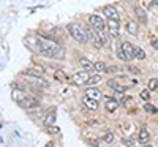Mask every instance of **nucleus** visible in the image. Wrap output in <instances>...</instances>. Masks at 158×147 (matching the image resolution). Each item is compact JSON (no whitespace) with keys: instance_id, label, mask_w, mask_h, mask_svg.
I'll list each match as a JSON object with an SVG mask.
<instances>
[{"instance_id":"nucleus-8","label":"nucleus","mask_w":158,"mask_h":147,"mask_svg":"<svg viewBox=\"0 0 158 147\" xmlns=\"http://www.w3.org/2000/svg\"><path fill=\"white\" fill-rule=\"evenodd\" d=\"M120 48H122V51L125 52V56H127L128 60H133V59H135V49H136V48H133V44H131V43L123 41V43H120Z\"/></svg>"},{"instance_id":"nucleus-23","label":"nucleus","mask_w":158,"mask_h":147,"mask_svg":"<svg viewBox=\"0 0 158 147\" xmlns=\"http://www.w3.org/2000/svg\"><path fill=\"white\" fill-rule=\"evenodd\" d=\"M106 63L104 62H95L94 63V70H97V71H106Z\"/></svg>"},{"instance_id":"nucleus-31","label":"nucleus","mask_w":158,"mask_h":147,"mask_svg":"<svg viewBox=\"0 0 158 147\" xmlns=\"http://www.w3.org/2000/svg\"><path fill=\"white\" fill-rule=\"evenodd\" d=\"M85 144H89V145H92V147H98V145H100V142L95 141V139H85Z\"/></svg>"},{"instance_id":"nucleus-15","label":"nucleus","mask_w":158,"mask_h":147,"mask_svg":"<svg viewBox=\"0 0 158 147\" xmlns=\"http://www.w3.org/2000/svg\"><path fill=\"white\" fill-rule=\"evenodd\" d=\"M103 13H104V15H106V16H108L109 19H118V13H117L115 6H111V5H108V6H104Z\"/></svg>"},{"instance_id":"nucleus-17","label":"nucleus","mask_w":158,"mask_h":147,"mask_svg":"<svg viewBox=\"0 0 158 147\" xmlns=\"http://www.w3.org/2000/svg\"><path fill=\"white\" fill-rule=\"evenodd\" d=\"M56 119H57V114H56V109H52L46 117H44V125L46 127H49V125H54V122H56Z\"/></svg>"},{"instance_id":"nucleus-2","label":"nucleus","mask_w":158,"mask_h":147,"mask_svg":"<svg viewBox=\"0 0 158 147\" xmlns=\"http://www.w3.org/2000/svg\"><path fill=\"white\" fill-rule=\"evenodd\" d=\"M11 97H13V100H15L19 106H22V108H25V109H35V108H38V106H40V101L35 97L29 95V93H25L21 89H13Z\"/></svg>"},{"instance_id":"nucleus-11","label":"nucleus","mask_w":158,"mask_h":147,"mask_svg":"<svg viewBox=\"0 0 158 147\" xmlns=\"http://www.w3.org/2000/svg\"><path fill=\"white\" fill-rule=\"evenodd\" d=\"M106 27L109 29V33L112 36H117L118 35V27H120V24H118V19H109Z\"/></svg>"},{"instance_id":"nucleus-1","label":"nucleus","mask_w":158,"mask_h":147,"mask_svg":"<svg viewBox=\"0 0 158 147\" xmlns=\"http://www.w3.org/2000/svg\"><path fill=\"white\" fill-rule=\"evenodd\" d=\"M24 43L27 48H30L33 52L43 56V57H49V59H57V60H63L65 59V49L51 38H44V36H25Z\"/></svg>"},{"instance_id":"nucleus-6","label":"nucleus","mask_w":158,"mask_h":147,"mask_svg":"<svg viewBox=\"0 0 158 147\" xmlns=\"http://www.w3.org/2000/svg\"><path fill=\"white\" fill-rule=\"evenodd\" d=\"M24 76H25V81H29L33 86H38V87H41V89H48L49 87V82L44 81L43 76H30V74H24Z\"/></svg>"},{"instance_id":"nucleus-16","label":"nucleus","mask_w":158,"mask_h":147,"mask_svg":"<svg viewBox=\"0 0 158 147\" xmlns=\"http://www.w3.org/2000/svg\"><path fill=\"white\" fill-rule=\"evenodd\" d=\"M24 74H30V76H43V74H44V68H43V66H33V68H29L27 71H24Z\"/></svg>"},{"instance_id":"nucleus-13","label":"nucleus","mask_w":158,"mask_h":147,"mask_svg":"<svg viewBox=\"0 0 158 147\" xmlns=\"http://www.w3.org/2000/svg\"><path fill=\"white\" fill-rule=\"evenodd\" d=\"M149 139H150L149 130H147V128H141V130H139V135H138V142L144 145V144L149 142Z\"/></svg>"},{"instance_id":"nucleus-26","label":"nucleus","mask_w":158,"mask_h":147,"mask_svg":"<svg viewBox=\"0 0 158 147\" xmlns=\"http://www.w3.org/2000/svg\"><path fill=\"white\" fill-rule=\"evenodd\" d=\"M46 131L49 133V135H59V133H60V128L56 127V125H49V127H46Z\"/></svg>"},{"instance_id":"nucleus-5","label":"nucleus","mask_w":158,"mask_h":147,"mask_svg":"<svg viewBox=\"0 0 158 147\" xmlns=\"http://www.w3.org/2000/svg\"><path fill=\"white\" fill-rule=\"evenodd\" d=\"M89 22H90L92 27H94L95 30H98V32H103L104 29H106V22H104V19L98 15H92L89 18Z\"/></svg>"},{"instance_id":"nucleus-33","label":"nucleus","mask_w":158,"mask_h":147,"mask_svg":"<svg viewBox=\"0 0 158 147\" xmlns=\"http://www.w3.org/2000/svg\"><path fill=\"white\" fill-rule=\"evenodd\" d=\"M128 70H130L131 73H135V74H141V71L136 68V66H128Z\"/></svg>"},{"instance_id":"nucleus-34","label":"nucleus","mask_w":158,"mask_h":147,"mask_svg":"<svg viewBox=\"0 0 158 147\" xmlns=\"http://www.w3.org/2000/svg\"><path fill=\"white\" fill-rule=\"evenodd\" d=\"M152 46H153L155 49H158V38H153V40H152Z\"/></svg>"},{"instance_id":"nucleus-21","label":"nucleus","mask_w":158,"mask_h":147,"mask_svg":"<svg viewBox=\"0 0 158 147\" xmlns=\"http://www.w3.org/2000/svg\"><path fill=\"white\" fill-rule=\"evenodd\" d=\"M101 81H103V78H101L100 74H95V76H90V78H89V82H87V84H89V86H94V84H100Z\"/></svg>"},{"instance_id":"nucleus-18","label":"nucleus","mask_w":158,"mask_h":147,"mask_svg":"<svg viewBox=\"0 0 158 147\" xmlns=\"http://www.w3.org/2000/svg\"><path fill=\"white\" fill-rule=\"evenodd\" d=\"M54 76H56L57 81H60V82H67V81H70V78L67 76V73H65L63 70H57Z\"/></svg>"},{"instance_id":"nucleus-30","label":"nucleus","mask_w":158,"mask_h":147,"mask_svg":"<svg viewBox=\"0 0 158 147\" xmlns=\"http://www.w3.org/2000/svg\"><path fill=\"white\" fill-rule=\"evenodd\" d=\"M139 95H141V98L142 100H149V97H150V90L149 89H144V90H141V93H139Z\"/></svg>"},{"instance_id":"nucleus-4","label":"nucleus","mask_w":158,"mask_h":147,"mask_svg":"<svg viewBox=\"0 0 158 147\" xmlns=\"http://www.w3.org/2000/svg\"><path fill=\"white\" fill-rule=\"evenodd\" d=\"M85 32H87V35H89V41L94 43L95 48H101L103 44H106L108 40L104 38V35H103L101 32H98V30L95 32V29H85Z\"/></svg>"},{"instance_id":"nucleus-10","label":"nucleus","mask_w":158,"mask_h":147,"mask_svg":"<svg viewBox=\"0 0 158 147\" xmlns=\"http://www.w3.org/2000/svg\"><path fill=\"white\" fill-rule=\"evenodd\" d=\"M85 97L94 98V100L100 101V100L103 98V93H101V90H100V89H97V87H90V89H87V90H85Z\"/></svg>"},{"instance_id":"nucleus-29","label":"nucleus","mask_w":158,"mask_h":147,"mask_svg":"<svg viewBox=\"0 0 158 147\" xmlns=\"http://www.w3.org/2000/svg\"><path fill=\"white\" fill-rule=\"evenodd\" d=\"M156 87H158V79L152 78L150 81H149V90H155Z\"/></svg>"},{"instance_id":"nucleus-14","label":"nucleus","mask_w":158,"mask_h":147,"mask_svg":"<svg viewBox=\"0 0 158 147\" xmlns=\"http://www.w3.org/2000/svg\"><path fill=\"white\" fill-rule=\"evenodd\" d=\"M108 86H109L114 92H118V93H125V92H127V87L122 86V84H118L115 79H109V81H108Z\"/></svg>"},{"instance_id":"nucleus-25","label":"nucleus","mask_w":158,"mask_h":147,"mask_svg":"<svg viewBox=\"0 0 158 147\" xmlns=\"http://www.w3.org/2000/svg\"><path fill=\"white\" fill-rule=\"evenodd\" d=\"M144 111H146V112H150V114H156V112H158V109L155 108L153 104H150V103H146V104H144Z\"/></svg>"},{"instance_id":"nucleus-20","label":"nucleus","mask_w":158,"mask_h":147,"mask_svg":"<svg viewBox=\"0 0 158 147\" xmlns=\"http://www.w3.org/2000/svg\"><path fill=\"white\" fill-rule=\"evenodd\" d=\"M136 16L139 18V21L142 24H147V18H146V11H144L142 8H136Z\"/></svg>"},{"instance_id":"nucleus-12","label":"nucleus","mask_w":158,"mask_h":147,"mask_svg":"<svg viewBox=\"0 0 158 147\" xmlns=\"http://www.w3.org/2000/svg\"><path fill=\"white\" fill-rule=\"evenodd\" d=\"M82 104L85 106L87 109H90V111H97V109H98V101H97V100H94V98L84 97V100H82Z\"/></svg>"},{"instance_id":"nucleus-24","label":"nucleus","mask_w":158,"mask_h":147,"mask_svg":"<svg viewBox=\"0 0 158 147\" xmlns=\"http://www.w3.org/2000/svg\"><path fill=\"white\" fill-rule=\"evenodd\" d=\"M135 57L139 59V60H144V59H146V52H144V49L136 48V49H135Z\"/></svg>"},{"instance_id":"nucleus-27","label":"nucleus","mask_w":158,"mask_h":147,"mask_svg":"<svg viewBox=\"0 0 158 147\" xmlns=\"http://www.w3.org/2000/svg\"><path fill=\"white\" fill-rule=\"evenodd\" d=\"M117 57L120 59V60H123V62H128V59H127V56H125V52L122 51L120 44H118V48H117Z\"/></svg>"},{"instance_id":"nucleus-22","label":"nucleus","mask_w":158,"mask_h":147,"mask_svg":"<svg viewBox=\"0 0 158 147\" xmlns=\"http://www.w3.org/2000/svg\"><path fill=\"white\" fill-rule=\"evenodd\" d=\"M81 65H82V68H84L85 71L94 70V63H92L90 60H87V59H82V60H81Z\"/></svg>"},{"instance_id":"nucleus-28","label":"nucleus","mask_w":158,"mask_h":147,"mask_svg":"<svg viewBox=\"0 0 158 147\" xmlns=\"http://www.w3.org/2000/svg\"><path fill=\"white\" fill-rule=\"evenodd\" d=\"M103 141L106 142V144H111L114 141V133H106V135L103 136Z\"/></svg>"},{"instance_id":"nucleus-19","label":"nucleus","mask_w":158,"mask_h":147,"mask_svg":"<svg viewBox=\"0 0 158 147\" xmlns=\"http://www.w3.org/2000/svg\"><path fill=\"white\" fill-rule=\"evenodd\" d=\"M127 32H128L130 35H136V33H138V24L133 22V21H130V22L127 24Z\"/></svg>"},{"instance_id":"nucleus-32","label":"nucleus","mask_w":158,"mask_h":147,"mask_svg":"<svg viewBox=\"0 0 158 147\" xmlns=\"http://www.w3.org/2000/svg\"><path fill=\"white\" fill-rule=\"evenodd\" d=\"M122 144H125V145H133V141H130V138H122Z\"/></svg>"},{"instance_id":"nucleus-3","label":"nucleus","mask_w":158,"mask_h":147,"mask_svg":"<svg viewBox=\"0 0 158 147\" xmlns=\"http://www.w3.org/2000/svg\"><path fill=\"white\" fill-rule=\"evenodd\" d=\"M67 30H68V33L73 36V40H74L76 43H79V44H85V43L89 41V35H87V32H85L79 24H70L68 27H67Z\"/></svg>"},{"instance_id":"nucleus-7","label":"nucleus","mask_w":158,"mask_h":147,"mask_svg":"<svg viewBox=\"0 0 158 147\" xmlns=\"http://www.w3.org/2000/svg\"><path fill=\"white\" fill-rule=\"evenodd\" d=\"M89 73L84 70V71H79V73H76L73 78H71V81H73V84L74 86H85L87 82H89Z\"/></svg>"},{"instance_id":"nucleus-35","label":"nucleus","mask_w":158,"mask_h":147,"mask_svg":"<svg viewBox=\"0 0 158 147\" xmlns=\"http://www.w3.org/2000/svg\"><path fill=\"white\" fill-rule=\"evenodd\" d=\"M144 147H152V145H147V144H144Z\"/></svg>"},{"instance_id":"nucleus-9","label":"nucleus","mask_w":158,"mask_h":147,"mask_svg":"<svg viewBox=\"0 0 158 147\" xmlns=\"http://www.w3.org/2000/svg\"><path fill=\"white\" fill-rule=\"evenodd\" d=\"M118 103L115 98H112V97H106L104 98V106H106V111L108 112H115L117 111V108H118Z\"/></svg>"}]
</instances>
